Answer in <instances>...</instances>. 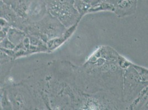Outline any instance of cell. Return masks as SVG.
I'll use <instances>...</instances> for the list:
<instances>
[{
  "label": "cell",
  "mask_w": 148,
  "mask_h": 110,
  "mask_svg": "<svg viewBox=\"0 0 148 110\" xmlns=\"http://www.w3.org/2000/svg\"><path fill=\"white\" fill-rule=\"evenodd\" d=\"M104 1L109 4H111L112 5L115 6L117 4L119 0H104Z\"/></svg>",
  "instance_id": "cell-5"
},
{
  "label": "cell",
  "mask_w": 148,
  "mask_h": 110,
  "mask_svg": "<svg viewBox=\"0 0 148 110\" xmlns=\"http://www.w3.org/2000/svg\"><path fill=\"white\" fill-rule=\"evenodd\" d=\"M74 6L80 15H84L88 12L91 6L86 3L83 0H74Z\"/></svg>",
  "instance_id": "cell-3"
},
{
  "label": "cell",
  "mask_w": 148,
  "mask_h": 110,
  "mask_svg": "<svg viewBox=\"0 0 148 110\" xmlns=\"http://www.w3.org/2000/svg\"><path fill=\"white\" fill-rule=\"evenodd\" d=\"M138 0H121L114 6V12L118 17L130 16L136 12Z\"/></svg>",
  "instance_id": "cell-2"
},
{
  "label": "cell",
  "mask_w": 148,
  "mask_h": 110,
  "mask_svg": "<svg viewBox=\"0 0 148 110\" xmlns=\"http://www.w3.org/2000/svg\"><path fill=\"white\" fill-rule=\"evenodd\" d=\"M50 12L60 20L65 26L73 24L79 13L74 6V0H49Z\"/></svg>",
  "instance_id": "cell-1"
},
{
  "label": "cell",
  "mask_w": 148,
  "mask_h": 110,
  "mask_svg": "<svg viewBox=\"0 0 148 110\" xmlns=\"http://www.w3.org/2000/svg\"><path fill=\"white\" fill-rule=\"evenodd\" d=\"M83 1L87 4H88L89 5H90L91 7L97 5L99 3L104 1V0H83Z\"/></svg>",
  "instance_id": "cell-4"
}]
</instances>
